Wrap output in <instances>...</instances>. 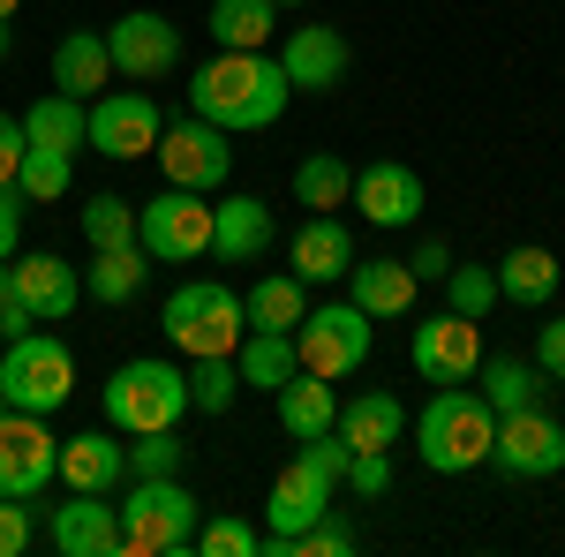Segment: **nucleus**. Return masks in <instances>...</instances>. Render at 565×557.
I'll return each mask as SVG.
<instances>
[{"label":"nucleus","instance_id":"f257e3e1","mask_svg":"<svg viewBox=\"0 0 565 557\" xmlns=\"http://www.w3.org/2000/svg\"><path fill=\"white\" fill-rule=\"evenodd\" d=\"M287 68L279 53H212L196 76H189V114H204L212 129L226 136H249V129H271L287 114Z\"/></svg>","mask_w":565,"mask_h":557},{"label":"nucleus","instance_id":"f03ea898","mask_svg":"<svg viewBox=\"0 0 565 557\" xmlns=\"http://www.w3.org/2000/svg\"><path fill=\"white\" fill-rule=\"evenodd\" d=\"M114 513H121V557H181L196 550L204 527V505L181 474H129Z\"/></svg>","mask_w":565,"mask_h":557},{"label":"nucleus","instance_id":"7ed1b4c3","mask_svg":"<svg viewBox=\"0 0 565 557\" xmlns=\"http://www.w3.org/2000/svg\"><path fill=\"white\" fill-rule=\"evenodd\" d=\"M348 444L324 429V437H302V452L279 468L271 482V497H264V535H302L317 513H332V497H340V482H348Z\"/></svg>","mask_w":565,"mask_h":557},{"label":"nucleus","instance_id":"20e7f679","mask_svg":"<svg viewBox=\"0 0 565 557\" xmlns=\"http://www.w3.org/2000/svg\"><path fill=\"white\" fill-rule=\"evenodd\" d=\"M189 415V369L181 362H159V354H136L106 377V422L121 437H143V429H181Z\"/></svg>","mask_w":565,"mask_h":557},{"label":"nucleus","instance_id":"39448f33","mask_svg":"<svg viewBox=\"0 0 565 557\" xmlns=\"http://www.w3.org/2000/svg\"><path fill=\"white\" fill-rule=\"evenodd\" d=\"M490 437H498V415H490V399L468 385H445L423 407V468L430 474H468L490 460Z\"/></svg>","mask_w":565,"mask_h":557},{"label":"nucleus","instance_id":"423d86ee","mask_svg":"<svg viewBox=\"0 0 565 557\" xmlns=\"http://www.w3.org/2000/svg\"><path fill=\"white\" fill-rule=\"evenodd\" d=\"M76 392V354L53 340V332H15L0 346V399L23 407V415H53L68 407Z\"/></svg>","mask_w":565,"mask_h":557},{"label":"nucleus","instance_id":"0eeeda50","mask_svg":"<svg viewBox=\"0 0 565 557\" xmlns=\"http://www.w3.org/2000/svg\"><path fill=\"white\" fill-rule=\"evenodd\" d=\"M159 332L189 354V362H204V354H234L242 346V301L234 287H218V279H181L167 309H159Z\"/></svg>","mask_w":565,"mask_h":557},{"label":"nucleus","instance_id":"6e6552de","mask_svg":"<svg viewBox=\"0 0 565 557\" xmlns=\"http://www.w3.org/2000/svg\"><path fill=\"white\" fill-rule=\"evenodd\" d=\"M136 242L151 264H196L212 257V204L196 189H159L151 204H136Z\"/></svg>","mask_w":565,"mask_h":557},{"label":"nucleus","instance_id":"1a4fd4ad","mask_svg":"<svg viewBox=\"0 0 565 557\" xmlns=\"http://www.w3.org/2000/svg\"><path fill=\"white\" fill-rule=\"evenodd\" d=\"M370 346H377V332H370V317L354 309V301H324V309H309L302 324H295V354H302L309 377H354L362 362H370Z\"/></svg>","mask_w":565,"mask_h":557},{"label":"nucleus","instance_id":"9d476101","mask_svg":"<svg viewBox=\"0 0 565 557\" xmlns=\"http://www.w3.org/2000/svg\"><path fill=\"white\" fill-rule=\"evenodd\" d=\"M159 173L174 181V189H196V196H212V189H226V173H234V143H226V129H212L204 114H189V121H174V129L159 136Z\"/></svg>","mask_w":565,"mask_h":557},{"label":"nucleus","instance_id":"9b49d317","mask_svg":"<svg viewBox=\"0 0 565 557\" xmlns=\"http://www.w3.org/2000/svg\"><path fill=\"white\" fill-rule=\"evenodd\" d=\"M53 474H61V444H53L45 415L8 407L0 415V497H45Z\"/></svg>","mask_w":565,"mask_h":557},{"label":"nucleus","instance_id":"f8f14e48","mask_svg":"<svg viewBox=\"0 0 565 557\" xmlns=\"http://www.w3.org/2000/svg\"><path fill=\"white\" fill-rule=\"evenodd\" d=\"M159 136H167V121H159V106H151L143 90H98V98H90V136L84 143L98 159H121V167H129V159H151Z\"/></svg>","mask_w":565,"mask_h":557},{"label":"nucleus","instance_id":"ddd939ff","mask_svg":"<svg viewBox=\"0 0 565 557\" xmlns=\"http://www.w3.org/2000/svg\"><path fill=\"white\" fill-rule=\"evenodd\" d=\"M490 468L513 474V482H543V474H558V468H565V422H551L543 407L498 415V437H490Z\"/></svg>","mask_w":565,"mask_h":557},{"label":"nucleus","instance_id":"4468645a","mask_svg":"<svg viewBox=\"0 0 565 557\" xmlns=\"http://www.w3.org/2000/svg\"><path fill=\"white\" fill-rule=\"evenodd\" d=\"M106 53L129 84H159L181 68V31L159 15V8H129L121 23H106Z\"/></svg>","mask_w":565,"mask_h":557},{"label":"nucleus","instance_id":"2eb2a0df","mask_svg":"<svg viewBox=\"0 0 565 557\" xmlns=\"http://www.w3.org/2000/svg\"><path fill=\"white\" fill-rule=\"evenodd\" d=\"M407 354H415V369H423L430 385H468V377L482 369V332H476V317L437 309V317H423V324H415Z\"/></svg>","mask_w":565,"mask_h":557},{"label":"nucleus","instance_id":"dca6fc26","mask_svg":"<svg viewBox=\"0 0 565 557\" xmlns=\"http://www.w3.org/2000/svg\"><path fill=\"white\" fill-rule=\"evenodd\" d=\"M348 61H354V53H348V39H340L332 23H295V31L279 39V68H287V84L309 90V98L348 84Z\"/></svg>","mask_w":565,"mask_h":557},{"label":"nucleus","instance_id":"f3484780","mask_svg":"<svg viewBox=\"0 0 565 557\" xmlns=\"http://www.w3.org/2000/svg\"><path fill=\"white\" fill-rule=\"evenodd\" d=\"M8 279H15V301H23V317L31 324H68V309L84 301V271L61 257H8Z\"/></svg>","mask_w":565,"mask_h":557},{"label":"nucleus","instance_id":"a211bd4d","mask_svg":"<svg viewBox=\"0 0 565 557\" xmlns=\"http://www.w3.org/2000/svg\"><path fill=\"white\" fill-rule=\"evenodd\" d=\"M45 535L61 557H121V513L98 490H68V505H53Z\"/></svg>","mask_w":565,"mask_h":557},{"label":"nucleus","instance_id":"6ab92c4d","mask_svg":"<svg viewBox=\"0 0 565 557\" xmlns=\"http://www.w3.org/2000/svg\"><path fill=\"white\" fill-rule=\"evenodd\" d=\"M348 204H362L370 226H415V218H423V173L399 167V159H377V167L354 173Z\"/></svg>","mask_w":565,"mask_h":557},{"label":"nucleus","instance_id":"aec40b11","mask_svg":"<svg viewBox=\"0 0 565 557\" xmlns=\"http://www.w3.org/2000/svg\"><path fill=\"white\" fill-rule=\"evenodd\" d=\"M279 242V226H271V204L264 196H226V204H212V257L218 264H257L264 249Z\"/></svg>","mask_w":565,"mask_h":557},{"label":"nucleus","instance_id":"412c9836","mask_svg":"<svg viewBox=\"0 0 565 557\" xmlns=\"http://www.w3.org/2000/svg\"><path fill=\"white\" fill-rule=\"evenodd\" d=\"M287 257H295L302 287H332L354 264V234L340 226V212H309V226H295V242H287Z\"/></svg>","mask_w":565,"mask_h":557},{"label":"nucleus","instance_id":"4be33fe9","mask_svg":"<svg viewBox=\"0 0 565 557\" xmlns=\"http://www.w3.org/2000/svg\"><path fill=\"white\" fill-rule=\"evenodd\" d=\"M61 482H68V490H98V497H114V490L129 482V444H121L114 429H84V437H68V444H61Z\"/></svg>","mask_w":565,"mask_h":557},{"label":"nucleus","instance_id":"5701e85b","mask_svg":"<svg viewBox=\"0 0 565 557\" xmlns=\"http://www.w3.org/2000/svg\"><path fill=\"white\" fill-rule=\"evenodd\" d=\"M415 264L407 257H362L348 264V301L362 309V317H407L415 309Z\"/></svg>","mask_w":565,"mask_h":557},{"label":"nucleus","instance_id":"b1692460","mask_svg":"<svg viewBox=\"0 0 565 557\" xmlns=\"http://www.w3.org/2000/svg\"><path fill=\"white\" fill-rule=\"evenodd\" d=\"M114 84V53H106V31H68V39L53 45V90H68V98H98V90Z\"/></svg>","mask_w":565,"mask_h":557},{"label":"nucleus","instance_id":"393cba45","mask_svg":"<svg viewBox=\"0 0 565 557\" xmlns=\"http://www.w3.org/2000/svg\"><path fill=\"white\" fill-rule=\"evenodd\" d=\"M399 429H407V407H399L392 392H362V399L340 407L332 437H340L348 452H392V444H399Z\"/></svg>","mask_w":565,"mask_h":557},{"label":"nucleus","instance_id":"a878e982","mask_svg":"<svg viewBox=\"0 0 565 557\" xmlns=\"http://www.w3.org/2000/svg\"><path fill=\"white\" fill-rule=\"evenodd\" d=\"M279 399V429L302 444V437H324V429L340 422V392H332V377H309V369H295L287 385L271 392Z\"/></svg>","mask_w":565,"mask_h":557},{"label":"nucleus","instance_id":"bb28decb","mask_svg":"<svg viewBox=\"0 0 565 557\" xmlns=\"http://www.w3.org/2000/svg\"><path fill=\"white\" fill-rule=\"evenodd\" d=\"M551 294H558V257H551V249L521 242V249H505V257H498V301L543 309Z\"/></svg>","mask_w":565,"mask_h":557},{"label":"nucleus","instance_id":"cd10ccee","mask_svg":"<svg viewBox=\"0 0 565 557\" xmlns=\"http://www.w3.org/2000/svg\"><path fill=\"white\" fill-rule=\"evenodd\" d=\"M309 317V301H302V279L295 271H264L257 287L242 294V324L249 332H295Z\"/></svg>","mask_w":565,"mask_h":557},{"label":"nucleus","instance_id":"c85d7f7f","mask_svg":"<svg viewBox=\"0 0 565 557\" xmlns=\"http://www.w3.org/2000/svg\"><path fill=\"white\" fill-rule=\"evenodd\" d=\"M143 279H151V257H143V242H129V249H90L84 294H90V301H106V309H121V301L143 294Z\"/></svg>","mask_w":565,"mask_h":557},{"label":"nucleus","instance_id":"c756f323","mask_svg":"<svg viewBox=\"0 0 565 557\" xmlns=\"http://www.w3.org/2000/svg\"><path fill=\"white\" fill-rule=\"evenodd\" d=\"M271 31H279V0H212L218 53H264Z\"/></svg>","mask_w":565,"mask_h":557},{"label":"nucleus","instance_id":"7c9ffc66","mask_svg":"<svg viewBox=\"0 0 565 557\" xmlns=\"http://www.w3.org/2000/svg\"><path fill=\"white\" fill-rule=\"evenodd\" d=\"M234 369H242V385L257 392H279L295 369H302V354H295V332H249V340L234 346Z\"/></svg>","mask_w":565,"mask_h":557},{"label":"nucleus","instance_id":"2f4dec72","mask_svg":"<svg viewBox=\"0 0 565 557\" xmlns=\"http://www.w3.org/2000/svg\"><path fill=\"white\" fill-rule=\"evenodd\" d=\"M23 136H31V143H53V151H84L90 106H84V98H68V90H45L39 106L23 114Z\"/></svg>","mask_w":565,"mask_h":557},{"label":"nucleus","instance_id":"473e14b6","mask_svg":"<svg viewBox=\"0 0 565 557\" xmlns=\"http://www.w3.org/2000/svg\"><path fill=\"white\" fill-rule=\"evenodd\" d=\"M490 415H521V407H543V369L535 362H513V354H490L476 369Z\"/></svg>","mask_w":565,"mask_h":557},{"label":"nucleus","instance_id":"72a5a7b5","mask_svg":"<svg viewBox=\"0 0 565 557\" xmlns=\"http://www.w3.org/2000/svg\"><path fill=\"white\" fill-rule=\"evenodd\" d=\"M15 189H23L31 204H61V196L76 189V151L31 143V151H23V167H15Z\"/></svg>","mask_w":565,"mask_h":557},{"label":"nucleus","instance_id":"f704fd0d","mask_svg":"<svg viewBox=\"0 0 565 557\" xmlns=\"http://www.w3.org/2000/svg\"><path fill=\"white\" fill-rule=\"evenodd\" d=\"M348 196H354V167H348V159L317 151V159L295 167V204H309V212H340Z\"/></svg>","mask_w":565,"mask_h":557},{"label":"nucleus","instance_id":"c9c22d12","mask_svg":"<svg viewBox=\"0 0 565 557\" xmlns=\"http://www.w3.org/2000/svg\"><path fill=\"white\" fill-rule=\"evenodd\" d=\"M242 392H249V385H242L234 354H204V362L189 369V407H196V415H226Z\"/></svg>","mask_w":565,"mask_h":557},{"label":"nucleus","instance_id":"e433bc0d","mask_svg":"<svg viewBox=\"0 0 565 557\" xmlns=\"http://www.w3.org/2000/svg\"><path fill=\"white\" fill-rule=\"evenodd\" d=\"M445 309H460V317H490L498 309V271H482V264H452L445 271Z\"/></svg>","mask_w":565,"mask_h":557},{"label":"nucleus","instance_id":"4c0bfd02","mask_svg":"<svg viewBox=\"0 0 565 557\" xmlns=\"http://www.w3.org/2000/svg\"><path fill=\"white\" fill-rule=\"evenodd\" d=\"M84 242L90 249H129L136 242V204H121V196H90L84 204Z\"/></svg>","mask_w":565,"mask_h":557},{"label":"nucleus","instance_id":"58836bf2","mask_svg":"<svg viewBox=\"0 0 565 557\" xmlns=\"http://www.w3.org/2000/svg\"><path fill=\"white\" fill-rule=\"evenodd\" d=\"M181 468H189V444L174 429H143L129 444V474H181Z\"/></svg>","mask_w":565,"mask_h":557},{"label":"nucleus","instance_id":"ea45409f","mask_svg":"<svg viewBox=\"0 0 565 557\" xmlns=\"http://www.w3.org/2000/svg\"><path fill=\"white\" fill-rule=\"evenodd\" d=\"M196 550L204 557H257L264 535L249 527V519H204V527H196Z\"/></svg>","mask_w":565,"mask_h":557},{"label":"nucleus","instance_id":"a19ab883","mask_svg":"<svg viewBox=\"0 0 565 557\" xmlns=\"http://www.w3.org/2000/svg\"><path fill=\"white\" fill-rule=\"evenodd\" d=\"M31 497H0V557H23L31 550Z\"/></svg>","mask_w":565,"mask_h":557},{"label":"nucleus","instance_id":"79ce46f5","mask_svg":"<svg viewBox=\"0 0 565 557\" xmlns=\"http://www.w3.org/2000/svg\"><path fill=\"white\" fill-rule=\"evenodd\" d=\"M348 490L354 497H385L392 490V452H354L348 460Z\"/></svg>","mask_w":565,"mask_h":557},{"label":"nucleus","instance_id":"37998d69","mask_svg":"<svg viewBox=\"0 0 565 557\" xmlns=\"http://www.w3.org/2000/svg\"><path fill=\"white\" fill-rule=\"evenodd\" d=\"M23 212H31V196H23L15 181H0V264L23 249Z\"/></svg>","mask_w":565,"mask_h":557},{"label":"nucleus","instance_id":"c03bdc74","mask_svg":"<svg viewBox=\"0 0 565 557\" xmlns=\"http://www.w3.org/2000/svg\"><path fill=\"white\" fill-rule=\"evenodd\" d=\"M535 369H543L551 385H565V317L543 324V340H535Z\"/></svg>","mask_w":565,"mask_h":557},{"label":"nucleus","instance_id":"a18cd8bd","mask_svg":"<svg viewBox=\"0 0 565 557\" xmlns=\"http://www.w3.org/2000/svg\"><path fill=\"white\" fill-rule=\"evenodd\" d=\"M23 151H31V136H23V114H0V181H15Z\"/></svg>","mask_w":565,"mask_h":557},{"label":"nucleus","instance_id":"49530a36","mask_svg":"<svg viewBox=\"0 0 565 557\" xmlns=\"http://www.w3.org/2000/svg\"><path fill=\"white\" fill-rule=\"evenodd\" d=\"M407 264H415V279H445V271H452V249H445V242L430 234V242H423V249H415Z\"/></svg>","mask_w":565,"mask_h":557},{"label":"nucleus","instance_id":"de8ad7c7","mask_svg":"<svg viewBox=\"0 0 565 557\" xmlns=\"http://www.w3.org/2000/svg\"><path fill=\"white\" fill-rule=\"evenodd\" d=\"M8 53H15V31H8V23H0V61H8Z\"/></svg>","mask_w":565,"mask_h":557},{"label":"nucleus","instance_id":"09e8293b","mask_svg":"<svg viewBox=\"0 0 565 557\" xmlns=\"http://www.w3.org/2000/svg\"><path fill=\"white\" fill-rule=\"evenodd\" d=\"M15 8H23V0H0V23H15Z\"/></svg>","mask_w":565,"mask_h":557},{"label":"nucleus","instance_id":"8fccbe9b","mask_svg":"<svg viewBox=\"0 0 565 557\" xmlns=\"http://www.w3.org/2000/svg\"><path fill=\"white\" fill-rule=\"evenodd\" d=\"M8 340H15V324H8V309H0V346H8Z\"/></svg>","mask_w":565,"mask_h":557},{"label":"nucleus","instance_id":"3c124183","mask_svg":"<svg viewBox=\"0 0 565 557\" xmlns=\"http://www.w3.org/2000/svg\"><path fill=\"white\" fill-rule=\"evenodd\" d=\"M279 8H309V0H279Z\"/></svg>","mask_w":565,"mask_h":557},{"label":"nucleus","instance_id":"603ef678","mask_svg":"<svg viewBox=\"0 0 565 557\" xmlns=\"http://www.w3.org/2000/svg\"><path fill=\"white\" fill-rule=\"evenodd\" d=\"M0 415H8V399H0Z\"/></svg>","mask_w":565,"mask_h":557}]
</instances>
